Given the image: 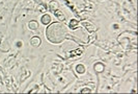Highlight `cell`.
I'll use <instances>...</instances> for the list:
<instances>
[{"instance_id": "cell-1", "label": "cell", "mask_w": 138, "mask_h": 94, "mask_svg": "<svg viewBox=\"0 0 138 94\" xmlns=\"http://www.w3.org/2000/svg\"><path fill=\"white\" fill-rule=\"evenodd\" d=\"M67 33V28L64 25H62L59 22H54L51 25H49L46 29V37L47 39L53 43V44H58L63 41L65 38Z\"/></svg>"}, {"instance_id": "cell-2", "label": "cell", "mask_w": 138, "mask_h": 94, "mask_svg": "<svg viewBox=\"0 0 138 94\" xmlns=\"http://www.w3.org/2000/svg\"><path fill=\"white\" fill-rule=\"evenodd\" d=\"M41 42H42V40H41V38H38V37H32V38L30 39V44H31L32 46H34V47H38V46L41 45Z\"/></svg>"}, {"instance_id": "cell-3", "label": "cell", "mask_w": 138, "mask_h": 94, "mask_svg": "<svg viewBox=\"0 0 138 94\" xmlns=\"http://www.w3.org/2000/svg\"><path fill=\"white\" fill-rule=\"evenodd\" d=\"M41 21H42V23H43V24H45V25H48V24L50 23V21H51V17H50L48 14H45V15L42 17Z\"/></svg>"}, {"instance_id": "cell-4", "label": "cell", "mask_w": 138, "mask_h": 94, "mask_svg": "<svg viewBox=\"0 0 138 94\" xmlns=\"http://www.w3.org/2000/svg\"><path fill=\"white\" fill-rule=\"evenodd\" d=\"M28 27H29L30 29H32V31H34V29H37V28H38V23H37L36 21L32 20V21L28 22Z\"/></svg>"}, {"instance_id": "cell-5", "label": "cell", "mask_w": 138, "mask_h": 94, "mask_svg": "<svg viewBox=\"0 0 138 94\" xmlns=\"http://www.w3.org/2000/svg\"><path fill=\"white\" fill-rule=\"evenodd\" d=\"M95 70H96L97 72H103V71H104V65L101 64V63L96 64V65H95Z\"/></svg>"}, {"instance_id": "cell-6", "label": "cell", "mask_w": 138, "mask_h": 94, "mask_svg": "<svg viewBox=\"0 0 138 94\" xmlns=\"http://www.w3.org/2000/svg\"><path fill=\"white\" fill-rule=\"evenodd\" d=\"M54 14H55L56 16L58 17V19H59V20H62V21H64V20H65V17H64V15H63V14H62L60 11L55 9V11H54Z\"/></svg>"}, {"instance_id": "cell-7", "label": "cell", "mask_w": 138, "mask_h": 94, "mask_svg": "<svg viewBox=\"0 0 138 94\" xmlns=\"http://www.w3.org/2000/svg\"><path fill=\"white\" fill-rule=\"evenodd\" d=\"M78 25H79V22H78L77 20H71V22H70V27H71L72 29L77 28Z\"/></svg>"}, {"instance_id": "cell-8", "label": "cell", "mask_w": 138, "mask_h": 94, "mask_svg": "<svg viewBox=\"0 0 138 94\" xmlns=\"http://www.w3.org/2000/svg\"><path fill=\"white\" fill-rule=\"evenodd\" d=\"M76 71H77L78 73H84V72H85V68H84L83 65L79 64V65H77V67H76Z\"/></svg>"}, {"instance_id": "cell-9", "label": "cell", "mask_w": 138, "mask_h": 94, "mask_svg": "<svg viewBox=\"0 0 138 94\" xmlns=\"http://www.w3.org/2000/svg\"><path fill=\"white\" fill-rule=\"evenodd\" d=\"M50 8L53 9V11L57 9V8H58V3H57L56 1H54V0L51 1V2H50Z\"/></svg>"}, {"instance_id": "cell-10", "label": "cell", "mask_w": 138, "mask_h": 94, "mask_svg": "<svg viewBox=\"0 0 138 94\" xmlns=\"http://www.w3.org/2000/svg\"><path fill=\"white\" fill-rule=\"evenodd\" d=\"M90 92V89H88V88H84L81 90V93H89Z\"/></svg>"}, {"instance_id": "cell-11", "label": "cell", "mask_w": 138, "mask_h": 94, "mask_svg": "<svg viewBox=\"0 0 138 94\" xmlns=\"http://www.w3.org/2000/svg\"><path fill=\"white\" fill-rule=\"evenodd\" d=\"M35 1H36V2H40V0H35Z\"/></svg>"}]
</instances>
